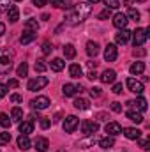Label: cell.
<instances>
[{
    "instance_id": "11a10c76",
    "label": "cell",
    "mask_w": 150,
    "mask_h": 152,
    "mask_svg": "<svg viewBox=\"0 0 150 152\" xmlns=\"http://www.w3.org/2000/svg\"><path fill=\"white\" fill-rule=\"evenodd\" d=\"M88 67H90V69H95V67H97V62H88Z\"/></svg>"
},
{
    "instance_id": "d6a6232c",
    "label": "cell",
    "mask_w": 150,
    "mask_h": 152,
    "mask_svg": "<svg viewBox=\"0 0 150 152\" xmlns=\"http://www.w3.org/2000/svg\"><path fill=\"white\" fill-rule=\"evenodd\" d=\"M16 75L21 76V78L28 75V66H27V62H23V64H20V66H18V69H16Z\"/></svg>"
},
{
    "instance_id": "f1b7e54d",
    "label": "cell",
    "mask_w": 150,
    "mask_h": 152,
    "mask_svg": "<svg viewBox=\"0 0 150 152\" xmlns=\"http://www.w3.org/2000/svg\"><path fill=\"white\" fill-rule=\"evenodd\" d=\"M25 30H32V32L37 34V30H39L37 20H27V21H25Z\"/></svg>"
},
{
    "instance_id": "9a60e30c",
    "label": "cell",
    "mask_w": 150,
    "mask_h": 152,
    "mask_svg": "<svg viewBox=\"0 0 150 152\" xmlns=\"http://www.w3.org/2000/svg\"><path fill=\"white\" fill-rule=\"evenodd\" d=\"M122 131H124L125 138H129V140H140V136H141V131L136 129V127H125Z\"/></svg>"
},
{
    "instance_id": "d4e9b609",
    "label": "cell",
    "mask_w": 150,
    "mask_h": 152,
    "mask_svg": "<svg viewBox=\"0 0 150 152\" xmlns=\"http://www.w3.org/2000/svg\"><path fill=\"white\" fill-rule=\"evenodd\" d=\"M129 71H131V75H141V73L145 71V64H143V62H134Z\"/></svg>"
},
{
    "instance_id": "7dc6e473",
    "label": "cell",
    "mask_w": 150,
    "mask_h": 152,
    "mask_svg": "<svg viewBox=\"0 0 150 152\" xmlns=\"http://www.w3.org/2000/svg\"><path fill=\"white\" fill-rule=\"evenodd\" d=\"M11 101H12V103H21L23 97H21L20 94H12V96H11Z\"/></svg>"
},
{
    "instance_id": "484cf974",
    "label": "cell",
    "mask_w": 150,
    "mask_h": 152,
    "mask_svg": "<svg viewBox=\"0 0 150 152\" xmlns=\"http://www.w3.org/2000/svg\"><path fill=\"white\" fill-rule=\"evenodd\" d=\"M64 57L66 58H74L76 57V48L73 44H66L64 46Z\"/></svg>"
},
{
    "instance_id": "ee69618b",
    "label": "cell",
    "mask_w": 150,
    "mask_h": 152,
    "mask_svg": "<svg viewBox=\"0 0 150 152\" xmlns=\"http://www.w3.org/2000/svg\"><path fill=\"white\" fill-rule=\"evenodd\" d=\"M140 147H141L143 151H149L150 149V140H141V142H140Z\"/></svg>"
},
{
    "instance_id": "ffe728a7",
    "label": "cell",
    "mask_w": 150,
    "mask_h": 152,
    "mask_svg": "<svg viewBox=\"0 0 150 152\" xmlns=\"http://www.w3.org/2000/svg\"><path fill=\"white\" fill-rule=\"evenodd\" d=\"M18 147H20L21 151H28V149H30L28 134H20V136H18Z\"/></svg>"
},
{
    "instance_id": "f5cc1de1",
    "label": "cell",
    "mask_w": 150,
    "mask_h": 152,
    "mask_svg": "<svg viewBox=\"0 0 150 152\" xmlns=\"http://www.w3.org/2000/svg\"><path fill=\"white\" fill-rule=\"evenodd\" d=\"M88 78H90V80H95V78H97V73H95V71H90V73H88Z\"/></svg>"
},
{
    "instance_id": "7bdbcfd3",
    "label": "cell",
    "mask_w": 150,
    "mask_h": 152,
    "mask_svg": "<svg viewBox=\"0 0 150 152\" xmlns=\"http://www.w3.org/2000/svg\"><path fill=\"white\" fill-rule=\"evenodd\" d=\"M53 7H66V2L64 0H50Z\"/></svg>"
},
{
    "instance_id": "30bf717a",
    "label": "cell",
    "mask_w": 150,
    "mask_h": 152,
    "mask_svg": "<svg viewBox=\"0 0 150 152\" xmlns=\"http://www.w3.org/2000/svg\"><path fill=\"white\" fill-rule=\"evenodd\" d=\"M117 57H118L117 46H115V44H108L106 50H104V60H106V62H113V60H117Z\"/></svg>"
},
{
    "instance_id": "db71d44e",
    "label": "cell",
    "mask_w": 150,
    "mask_h": 152,
    "mask_svg": "<svg viewBox=\"0 0 150 152\" xmlns=\"http://www.w3.org/2000/svg\"><path fill=\"white\" fill-rule=\"evenodd\" d=\"M4 34H5V25L0 21V36H4Z\"/></svg>"
},
{
    "instance_id": "44dd1931",
    "label": "cell",
    "mask_w": 150,
    "mask_h": 152,
    "mask_svg": "<svg viewBox=\"0 0 150 152\" xmlns=\"http://www.w3.org/2000/svg\"><path fill=\"white\" fill-rule=\"evenodd\" d=\"M34 39H36V32H32V30H25L23 36L20 37V42H21V44H28V42H32Z\"/></svg>"
},
{
    "instance_id": "bcb514c9",
    "label": "cell",
    "mask_w": 150,
    "mask_h": 152,
    "mask_svg": "<svg viewBox=\"0 0 150 152\" xmlns=\"http://www.w3.org/2000/svg\"><path fill=\"white\" fill-rule=\"evenodd\" d=\"M90 94H92L94 97H99V96H101V88H99V87H94V88H90Z\"/></svg>"
},
{
    "instance_id": "2e32d148",
    "label": "cell",
    "mask_w": 150,
    "mask_h": 152,
    "mask_svg": "<svg viewBox=\"0 0 150 152\" xmlns=\"http://www.w3.org/2000/svg\"><path fill=\"white\" fill-rule=\"evenodd\" d=\"M7 18H9L11 23H16V21L20 20V9H18L16 5H11V7L7 9Z\"/></svg>"
},
{
    "instance_id": "ac0fdd59",
    "label": "cell",
    "mask_w": 150,
    "mask_h": 152,
    "mask_svg": "<svg viewBox=\"0 0 150 152\" xmlns=\"http://www.w3.org/2000/svg\"><path fill=\"white\" fill-rule=\"evenodd\" d=\"M115 78H117V73H115L113 69H106V71L101 75V81H103V83H113Z\"/></svg>"
},
{
    "instance_id": "6f0895ef",
    "label": "cell",
    "mask_w": 150,
    "mask_h": 152,
    "mask_svg": "<svg viewBox=\"0 0 150 152\" xmlns=\"http://www.w3.org/2000/svg\"><path fill=\"white\" fill-rule=\"evenodd\" d=\"M136 2H147V0H136Z\"/></svg>"
},
{
    "instance_id": "f6af8a7d",
    "label": "cell",
    "mask_w": 150,
    "mask_h": 152,
    "mask_svg": "<svg viewBox=\"0 0 150 152\" xmlns=\"http://www.w3.org/2000/svg\"><path fill=\"white\" fill-rule=\"evenodd\" d=\"M113 94H122V83H115L113 85Z\"/></svg>"
},
{
    "instance_id": "d6986e66",
    "label": "cell",
    "mask_w": 150,
    "mask_h": 152,
    "mask_svg": "<svg viewBox=\"0 0 150 152\" xmlns=\"http://www.w3.org/2000/svg\"><path fill=\"white\" fill-rule=\"evenodd\" d=\"M127 106H136L140 112H145L147 110V101H145V97H138V101H127Z\"/></svg>"
},
{
    "instance_id": "8d00e7d4",
    "label": "cell",
    "mask_w": 150,
    "mask_h": 152,
    "mask_svg": "<svg viewBox=\"0 0 150 152\" xmlns=\"http://www.w3.org/2000/svg\"><path fill=\"white\" fill-rule=\"evenodd\" d=\"M11 142V133H0V145H7Z\"/></svg>"
},
{
    "instance_id": "e575fe53",
    "label": "cell",
    "mask_w": 150,
    "mask_h": 152,
    "mask_svg": "<svg viewBox=\"0 0 150 152\" xmlns=\"http://www.w3.org/2000/svg\"><path fill=\"white\" fill-rule=\"evenodd\" d=\"M103 2H104L106 9H118L120 7V2L118 0H103Z\"/></svg>"
},
{
    "instance_id": "7402d4cb",
    "label": "cell",
    "mask_w": 150,
    "mask_h": 152,
    "mask_svg": "<svg viewBox=\"0 0 150 152\" xmlns=\"http://www.w3.org/2000/svg\"><path fill=\"white\" fill-rule=\"evenodd\" d=\"M87 53H88L90 57H95V55L99 53V44L94 42V41H88V42H87Z\"/></svg>"
},
{
    "instance_id": "9c48e42d",
    "label": "cell",
    "mask_w": 150,
    "mask_h": 152,
    "mask_svg": "<svg viewBox=\"0 0 150 152\" xmlns=\"http://www.w3.org/2000/svg\"><path fill=\"white\" fill-rule=\"evenodd\" d=\"M81 90H83L81 85H73V83H66L64 88H62V92H64L66 97H73V96H76V94L81 92Z\"/></svg>"
},
{
    "instance_id": "7a4b0ae2",
    "label": "cell",
    "mask_w": 150,
    "mask_h": 152,
    "mask_svg": "<svg viewBox=\"0 0 150 152\" xmlns=\"http://www.w3.org/2000/svg\"><path fill=\"white\" fill-rule=\"evenodd\" d=\"M12 69V53L9 50H0V75H7Z\"/></svg>"
},
{
    "instance_id": "8992f818",
    "label": "cell",
    "mask_w": 150,
    "mask_h": 152,
    "mask_svg": "<svg viewBox=\"0 0 150 152\" xmlns=\"http://www.w3.org/2000/svg\"><path fill=\"white\" fill-rule=\"evenodd\" d=\"M127 88L131 90V92H134V94H138V96H141L143 94V90H145V87H143V83L141 81H138V80H134V78H127Z\"/></svg>"
},
{
    "instance_id": "4fadbf2b",
    "label": "cell",
    "mask_w": 150,
    "mask_h": 152,
    "mask_svg": "<svg viewBox=\"0 0 150 152\" xmlns=\"http://www.w3.org/2000/svg\"><path fill=\"white\" fill-rule=\"evenodd\" d=\"M129 39H131V32H129L127 28H122V30L115 36L117 44H127V42H129Z\"/></svg>"
},
{
    "instance_id": "f546056e",
    "label": "cell",
    "mask_w": 150,
    "mask_h": 152,
    "mask_svg": "<svg viewBox=\"0 0 150 152\" xmlns=\"http://www.w3.org/2000/svg\"><path fill=\"white\" fill-rule=\"evenodd\" d=\"M11 118L14 120V122H21V118H23V110L21 108H12V112H11Z\"/></svg>"
},
{
    "instance_id": "603a6c76",
    "label": "cell",
    "mask_w": 150,
    "mask_h": 152,
    "mask_svg": "<svg viewBox=\"0 0 150 152\" xmlns=\"http://www.w3.org/2000/svg\"><path fill=\"white\" fill-rule=\"evenodd\" d=\"M113 145H115V140H113V136H106V138H101L99 140V147H103V149H111Z\"/></svg>"
},
{
    "instance_id": "83f0119b",
    "label": "cell",
    "mask_w": 150,
    "mask_h": 152,
    "mask_svg": "<svg viewBox=\"0 0 150 152\" xmlns=\"http://www.w3.org/2000/svg\"><path fill=\"white\" fill-rule=\"evenodd\" d=\"M127 118L133 120V122H136V124L143 122V115L140 113V112H127Z\"/></svg>"
},
{
    "instance_id": "680465c9",
    "label": "cell",
    "mask_w": 150,
    "mask_h": 152,
    "mask_svg": "<svg viewBox=\"0 0 150 152\" xmlns=\"http://www.w3.org/2000/svg\"><path fill=\"white\" fill-rule=\"evenodd\" d=\"M18 2H21V0H18Z\"/></svg>"
},
{
    "instance_id": "5bb4252c",
    "label": "cell",
    "mask_w": 150,
    "mask_h": 152,
    "mask_svg": "<svg viewBox=\"0 0 150 152\" xmlns=\"http://www.w3.org/2000/svg\"><path fill=\"white\" fill-rule=\"evenodd\" d=\"M34 147H36V151L37 152H46L48 151V147H50V142H48L46 138H42V136H37L36 142H34Z\"/></svg>"
},
{
    "instance_id": "cb8c5ba5",
    "label": "cell",
    "mask_w": 150,
    "mask_h": 152,
    "mask_svg": "<svg viewBox=\"0 0 150 152\" xmlns=\"http://www.w3.org/2000/svg\"><path fill=\"white\" fill-rule=\"evenodd\" d=\"M69 75H71V78H81L83 71H81V67L78 64H71L69 66Z\"/></svg>"
},
{
    "instance_id": "f907efd6",
    "label": "cell",
    "mask_w": 150,
    "mask_h": 152,
    "mask_svg": "<svg viewBox=\"0 0 150 152\" xmlns=\"http://www.w3.org/2000/svg\"><path fill=\"white\" fill-rule=\"evenodd\" d=\"M18 85H20V81H18V80H14V78H12V80H9V83H7V87H12V88H16Z\"/></svg>"
},
{
    "instance_id": "e0dca14e",
    "label": "cell",
    "mask_w": 150,
    "mask_h": 152,
    "mask_svg": "<svg viewBox=\"0 0 150 152\" xmlns=\"http://www.w3.org/2000/svg\"><path fill=\"white\" fill-rule=\"evenodd\" d=\"M32 131H34V122H30V120L20 122V133L21 134H30Z\"/></svg>"
},
{
    "instance_id": "b9f144b4",
    "label": "cell",
    "mask_w": 150,
    "mask_h": 152,
    "mask_svg": "<svg viewBox=\"0 0 150 152\" xmlns=\"http://www.w3.org/2000/svg\"><path fill=\"white\" fill-rule=\"evenodd\" d=\"M111 110L115 112V113H120V112H122V104L115 101V103H111Z\"/></svg>"
},
{
    "instance_id": "836d02e7",
    "label": "cell",
    "mask_w": 150,
    "mask_h": 152,
    "mask_svg": "<svg viewBox=\"0 0 150 152\" xmlns=\"http://www.w3.org/2000/svg\"><path fill=\"white\" fill-rule=\"evenodd\" d=\"M11 122H12V120L9 118V115L7 113H0V126H2V127H9Z\"/></svg>"
},
{
    "instance_id": "1f68e13d",
    "label": "cell",
    "mask_w": 150,
    "mask_h": 152,
    "mask_svg": "<svg viewBox=\"0 0 150 152\" xmlns=\"http://www.w3.org/2000/svg\"><path fill=\"white\" fill-rule=\"evenodd\" d=\"M125 16H127V18H131L133 21H140V18H141L140 11H136V9H133V7H131V9L127 11V14H125Z\"/></svg>"
},
{
    "instance_id": "6da1fadb",
    "label": "cell",
    "mask_w": 150,
    "mask_h": 152,
    "mask_svg": "<svg viewBox=\"0 0 150 152\" xmlns=\"http://www.w3.org/2000/svg\"><path fill=\"white\" fill-rule=\"evenodd\" d=\"M90 12H92V7H90V4L79 2V4H76L74 7H73L69 12H67V21H69L71 25H78V23L85 21V20L90 16Z\"/></svg>"
},
{
    "instance_id": "52a82bcc",
    "label": "cell",
    "mask_w": 150,
    "mask_h": 152,
    "mask_svg": "<svg viewBox=\"0 0 150 152\" xmlns=\"http://www.w3.org/2000/svg\"><path fill=\"white\" fill-rule=\"evenodd\" d=\"M30 106H32L34 110H44V108L50 106V99H48L46 96H37L36 99L30 101Z\"/></svg>"
},
{
    "instance_id": "60d3db41",
    "label": "cell",
    "mask_w": 150,
    "mask_h": 152,
    "mask_svg": "<svg viewBox=\"0 0 150 152\" xmlns=\"http://www.w3.org/2000/svg\"><path fill=\"white\" fill-rule=\"evenodd\" d=\"M51 50H53V46H51L50 42H44V44H42V53H44V55H50Z\"/></svg>"
},
{
    "instance_id": "4dcf8cb0",
    "label": "cell",
    "mask_w": 150,
    "mask_h": 152,
    "mask_svg": "<svg viewBox=\"0 0 150 152\" xmlns=\"http://www.w3.org/2000/svg\"><path fill=\"white\" fill-rule=\"evenodd\" d=\"M74 108H76V110H87V108H88V101H87V99L78 97V99L74 101Z\"/></svg>"
},
{
    "instance_id": "8fae6325",
    "label": "cell",
    "mask_w": 150,
    "mask_h": 152,
    "mask_svg": "<svg viewBox=\"0 0 150 152\" xmlns=\"http://www.w3.org/2000/svg\"><path fill=\"white\" fill-rule=\"evenodd\" d=\"M127 21H129V20H127V16H125V14H122V12H117V14L113 16V25H115L117 28H120V30L127 27Z\"/></svg>"
},
{
    "instance_id": "277c9868",
    "label": "cell",
    "mask_w": 150,
    "mask_h": 152,
    "mask_svg": "<svg viewBox=\"0 0 150 152\" xmlns=\"http://www.w3.org/2000/svg\"><path fill=\"white\" fill-rule=\"evenodd\" d=\"M48 78L46 76H37V78H34V80H30L28 83H27V88L28 90H32V92H36V90H41V88H44L46 85H48Z\"/></svg>"
},
{
    "instance_id": "d590c367",
    "label": "cell",
    "mask_w": 150,
    "mask_h": 152,
    "mask_svg": "<svg viewBox=\"0 0 150 152\" xmlns=\"http://www.w3.org/2000/svg\"><path fill=\"white\" fill-rule=\"evenodd\" d=\"M46 69H48V64H46L44 60H37V62H36V71H37V73H44Z\"/></svg>"
},
{
    "instance_id": "9f6ffc18",
    "label": "cell",
    "mask_w": 150,
    "mask_h": 152,
    "mask_svg": "<svg viewBox=\"0 0 150 152\" xmlns=\"http://www.w3.org/2000/svg\"><path fill=\"white\" fill-rule=\"evenodd\" d=\"M99 0H88V4H97Z\"/></svg>"
},
{
    "instance_id": "ba28073f",
    "label": "cell",
    "mask_w": 150,
    "mask_h": 152,
    "mask_svg": "<svg viewBox=\"0 0 150 152\" xmlns=\"http://www.w3.org/2000/svg\"><path fill=\"white\" fill-rule=\"evenodd\" d=\"M78 126H79V118L74 117V115H69V117L64 120V131H66V133H73Z\"/></svg>"
},
{
    "instance_id": "74e56055",
    "label": "cell",
    "mask_w": 150,
    "mask_h": 152,
    "mask_svg": "<svg viewBox=\"0 0 150 152\" xmlns=\"http://www.w3.org/2000/svg\"><path fill=\"white\" fill-rule=\"evenodd\" d=\"M9 7H11V0H0V12H7Z\"/></svg>"
},
{
    "instance_id": "681fc988",
    "label": "cell",
    "mask_w": 150,
    "mask_h": 152,
    "mask_svg": "<svg viewBox=\"0 0 150 152\" xmlns=\"http://www.w3.org/2000/svg\"><path fill=\"white\" fill-rule=\"evenodd\" d=\"M5 94H7V85H2L0 83V99L5 97Z\"/></svg>"
},
{
    "instance_id": "4316f807",
    "label": "cell",
    "mask_w": 150,
    "mask_h": 152,
    "mask_svg": "<svg viewBox=\"0 0 150 152\" xmlns=\"http://www.w3.org/2000/svg\"><path fill=\"white\" fill-rule=\"evenodd\" d=\"M64 67H66V62H64L62 58H53V60H51V69H53V71L58 73V71H62Z\"/></svg>"
},
{
    "instance_id": "3957f363",
    "label": "cell",
    "mask_w": 150,
    "mask_h": 152,
    "mask_svg": "<svg viewBox=\"0 0 150 152\" xmlns=\"http://www.w3.org/2000/svg\"><path fill=\"white\" fill-rule=\"evenodd\" d=\"M131 36H133V44H134V48H140V46H143V44L147 42V39H149V28H136L134 32H131Z\"/></svg>"
},
{
    "instance_id": "ab89813d",
    "label": "cell",
    "mask_w": 150,
    "mask_h": 152,
    "mask_svg": "<svg viewBox=\"0 0 150 152\" xmlns=\"http://www.w3.org/2000/svg\"><path fill=\"white\" fill-rule=\"evenodd\" d=\"M97 18H99V20H108V18H110V9H104V11H101V12L97 14Z\"/></svg>"
},
{
    "instance_id": "5b68a950",
    "label": "cell",
    "mask_w": 150,
    "mask_h": 152,
    "mask_svg": "<svg viewBox=\"0 0 150 152\" xmlns=\"http://www.w3.org/2000/svg\"><path fill=\"white\" fill-rule=\"evenodd\" d=\"M97 129H99V124L94 122V120H83L81 122V133L85 136H90V134L97 133Z\"/></svg>"
},
{
    "instance_id": "7c38bea8",
    "label": "cell",
    "mask_w": 150,
    "mask_h": 152,
    "mask_svg": "<svg viewBox=\"0 0 150 152\" xmlns=\"http://www.w3.org/2000/svg\"><path fill=\"white\" fill-rule=\"evenodd\" d=\"M106 133H108V136H117V134L122 133V126L118 122H108L106 124Z\"/></svg>"
},
{
    "instance_id": "f35d334b",
    "label": "cell",
    "mask_w": 150,
    "mask_h": 152,
    "mask_svg": "<svg viewBox=\"0 0 150 152\" xmlns=\"http://www.w3.org/2000/svg\"><path fill=\"white\" fill-rule=\"evenodd\" d=\"M39 120H41V127H42V129H48V127L51 126V120H50V118H46V117H41Z\"/></svg>"
},
{
    "instance_id": "c3c4849f",
    "label": "cell",
    "mask_w": 150,
    "mask_h": 152,
    "mask_svg": "<svg viewBox=\"0 0 150 152\" xmlns=\"http://www.w3.org/2000/svg\"><path fill=\"white\" fill-rule=\"evenodd\" d=\"M133 53H134V57H143L147 51H145V50H140V48H134V51H133Z\"/></svg>"
},
{
    "instance_id": "816d5d0a",
    "label": "cell",
    "mask_w": 150,
    "mask_h": 152,
    "mask_svg": "<svg viewBox=\"0 0 150 152\" xmlns=\"http://www.w3.org/2000/svg\"><path fill=\"white\" fill-rule=\"evenodd\" d=\"M46 2H48V0H34V5H37V7H44Z\"/></svg>"
}]
</instances>
